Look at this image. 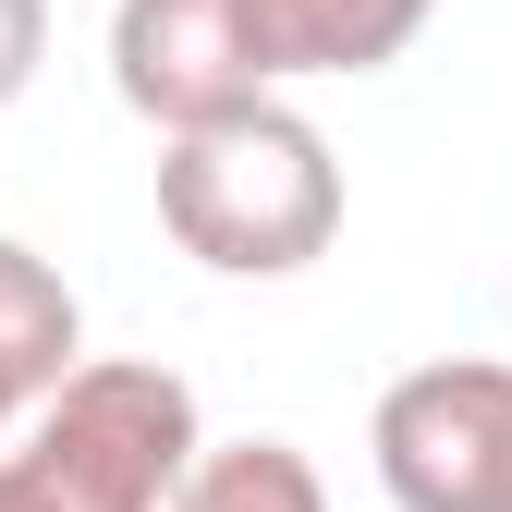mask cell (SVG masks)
Segmentation results:
<instances>
[{"mask_svg":"<svg viewBox=\"0 0 512 512\" xmlns=\"http://www.w3.org/2000/svg\"><path fill=\"white\" fill-rule=\"evenodd\" d=\"M159 232L220 281H293L342 244V159L293 98L159 147Z\"/></svg>","mask_w":512,"mask_h":512,"instance_id":"6da1fadb","label":"cell"},{"mask_svg":"<svg viewBox=\"0 0 512 512\" xmlns=\"http://www.w3.org/2000/svg\"><path fill=\"white\" fill-rule=\"evenodd\" d=\"M208 452V415L171 366L98 354L13 452H0V512H171Z\"/></svg>","mask_w":512,"mask_h":512,"instance_id":"7a4b0ae2","label":"cell"},{"mask_svg":"<svg viewBox=\"0 0 512 512\" xmlns=\"http://www.w3.org/2000/svg\"><path fill=\"white\" fill-rule=\"evenodd\" d=\"M366 464L403 512H512V366H403L366 415Z\"/></svg>","mask_w":512,"mask_h":512,"instance_id":"3957f363","label":"cell"},{"mask_svg":"<svg viewBox=\"0 0 512 512\" xmlns=\"http://www.w3.org/2000/svg\"><path fill=\"white\" fill-rule=\"evenodd\" d=\"M110 98L171 135H208V122L281 98L256 74V37H244V0H110Z\"/></svg>","mask_w":512,"mask_h":512,"instance_id":"277c9868","label":"cell"},{"mask_svg":"<svg viewBox=\"0 0 512 512\" xmlns=\"http://www.w3.org/2000/svg\"><path fill=\"white\" fill-rule=\"evenodd\" d=\"M86 366H98V354H86V305H74V281H61L37 244L0 232V427H37Z\"/></svg>","mask_w":512,"mask_h":512,"instance_id":"5b68a950","label":"cell"},{"mask_svg":"<svg viewBox=\"0 0 512 512\" xmlns=\"http://www.w3.org/2000/svg\"><path fill=\"white\" fill-rule=\"evenodd\" d=\"M439 0H244L256 74L305 86V74H391V61L427 37Z\"/></svg>","mask_w":512,"mask_h":512,"instance_id":"8992f818","label":"cell"},{"mask_svg":"<svg viewBox=\"0 0 512 512\" xmlns=\"http://www.w3.org/2000/svg\"><path fill=\"white\" fill-rule=\"evenodd\" d=\"M171 512H330V476L293 439H208Z\"/></svg>","mask_w":512,"mask_h":512,"instance_id":"52a82bcc","label":"cell"},{"mask_svg":"<svg viewBox=\"0 0 512 512\" xmlns=\"http://www.w3.org/2000/svg\"><path fill=\"white\" fill-rule=\"evenodd\" d=\"M37 61H49V0H0V110L37 86Z\"/></svg>","mask_w":512,"mask_h":512,"instance_id":"ba28073f","label":"cell"}]
</instances>
